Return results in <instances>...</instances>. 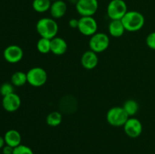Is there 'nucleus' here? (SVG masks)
<instances>
[{
	"instance_id": "1",
	"label": "nucleus",
	"mask_w": 155,
	"mask_h": 154,
	"mask_svg": "<svg viewBox=\"0 0 155 154\" xmlns=\"http://www.w3.org/2000/svg\"><path fill=\"white\" fill-rule=\"evenodd\" d=\"M36 30L40 37L51 39L57 36L58 25L54 18H42L36 23Z\"/></svg>"
},
{
	"instance_id": "2",
	"label": "nucleus",
	"mask_w": 155,
	"mask_h": 154,
	"mask_svg": "<svg viewBox=\"0 0 155 154\" xmlns=\"http://www.w3.org/2000/svg\"><path fill=\"white\" fill-rule=\"evenodd\" d=\"M121 21L128 32H137L145 25V17L137 11H128Z\"/></svg>"
},
{
	"instance_id": "3",
	"label": "nucleus",
	"mask_w": 155,
	"mask_h": 154,
	"mask_svg": "<svg viewBox=\"0 0 155 154\" xmlns=\"http://www.w3.org/2000/svg\"><path fill=\"white\" fill-rule=\"evenodd\" d=\"M130 116H128L124 109L120 107H114L109 109L106 114L107 122L111 126L121 127L124 126Z\"/></svg>"
},
{
	"instance_id": "4",
	"label": "nucleus",
	"mask_w": 155,
	"mask_h": 154,
	"mask_svg": "<svg viewBox=\"0 0 155 154\" xmlns=\"http://www.w3.org/2000/svg\"><path fill=\"white\" fill-rule=\"evenodd\" d=\"M27 82L33 87H41L46 83L48 74L42 67L35 66L27 72Z\"/></svg>"
},
{
	"instance_id": "5",
	"label": "nucleus",
	"mask_w": 155,
	"mask_h": 154,
	"mask_svg": "<svg viewBox=\"0 0 155 154\" xmlns=\"http://www.w3.org/2000/svg\"><path fill=\"white\" fill-rule=\"evenodd\" d=\"M128 11L124 0H111L107 7V14L110 20H121Z\"/></svg>"
},
{
	"instance_id": "6",
	"label": "nucleus",
	"mask_w": 155,
	"mask_h": 154,
	"mask_svg": "<svg viewBox=\"0 0 155 154\" xmlns=\"http://www.w3.org/2000/svg\"><path fill=\"white\" fill-rule=\"evenodd\" d=\"M110 45V39L106 33H96L90 37L89 46L95 53H101L107 49Z\"/></svg>"
},
{
	"instance_id": "7",
	"label": "nucleus",
	"mask_w": 155,
	"mask_h": 154,
	"mask_svg": "<svg viewBox=\"0 0 155 154\" xmlns=\"http://www.w3.org/2000/svg\"><path fill=\"white\" fill-rule=\"evenodd\" d=\"M76 10L81 17H92L98 8V0H78Z\"/></svg>"
},
{
	"instance_id": "8",
	"label": "nucleus",
	"mask_w": 155,
	"mask_h": 154,
	"mask_svg": "<svg viewBox=\"0 0 155 154\" xmlns=\"http://www.w3.org/2000/svg\"><path fill=\"white\" fill-rule=\"evenodd\" d=\"M78 30L86 36H92L97 33L98 24L93 17H81L79 19Z\"/></svg>"
},
{
	"instance_id": "9",
	"label": "nucleus",
	"mask_w": 155,
	"mask_h": 154,
	"mask_svg": "<svg viewBox=\"0 0 155 154\" xmlns=\"http://www.w3.org/2000/svg\"><path fill=\"white\" fill-rule=\"evenodd\" d=\"M123 127L125 134L131 138H136L139 137L143 130L142 122L137 118L135 117L129 118Z\"/></svg>"
},
{
	"instance_id": "10",
	"label": "nucleus",
	"mask_w": 155,
	"mask_h": 154,
	"mask_svg": "<svg viewBox=\"0 0 155 154\" xmlns=\"http://www.w3.org/2000/svg\"><path fill=\"white\" fill-rule=\"evenodd\" d=\"M5 60L10 63H16L21 61L24 57V51L17 45L6 47L3 52Z\"/></svg>"
},
{
	"instance_id": "11",
	"label": "nucleus",
	"mask_w": 155,
	"mask_h": 154,
	"mask_svg": "<svg viewBox=\"0 0 155 154\" xmlns=\"http://www.w3.org/2000/svg\"><path fill=\"white\" fill-rule=\"evenodd\" d=\"M21 98L15 92L3 97L2 98V107L8 112L12 113L17 111L21 107Z\"/></svg>"
},
{
	"instance_id": "12",
	"label": "nucleus",
	"mask_w": 155,
	"mask_h": 154,
	"mask_svg": "<svg viewBox=\"0 0 155 154\" xmlns=\"http://www.w3.org/2000/svg\"><path fill=\"white\" fill-rule=\"evenodd\" d=\"M81 65L86 69H93L98 63V57L97 53L89 49L83 53L81 57Z\"/></svg>"
},
{
	"instance_id": "13",
	"label": "nucleus",
	"mask_w": 155,
	"mask_h": 154,
	"mask_svg": "<svg viewBox=\"0 0 155 154\" xmlns=\"http://www.w3.org/2000/svg\"><path fill=\"white\" fill-rule=\"evenodd\" d=\"M68 10L66 2L63 0H55L52 2L49 11L51 18L54 19H59L63 18Z\"/></svg>"
},
{
	"instance_id": "14",
	"label": "nucleus",
	"mask_w": 155,
	"mask_h": 154,
	"mask_svg": "<svg viewBox=\"0 0 155 154\" xmlns=\"http://www.w3.org/2000/svg\"><path fill=\"white\" fill-rule=\"evenodd\" d=\"M68 50V44L63 38L55 36L51 39V52L55 55H63Z\"/></svg>"
},
{
	"instance_id": "15",
	"label": "nucleus",
	"mask_w": 155,
	"mask_h": 154,
	"mask_svg": "<svg viewBox=\"0 0 155 154\" xmlns=\"http://www.w3.org/2000/svg\"><path fill=\"white\" fill-rule=\"evenodd\" d=\"M5 144L15 148L21 144V135L18 131L10 129L6 131L4 135Z\"/></svg>"
},
{
	"instance_id": "16",
	"label": "nucleus",
	"mask_w": 155,
	"mask_h": 154,
	"mask_svg": "<svg viewBox=\"0 0 155 154\" xmlns=\"http://www.w3.org/2000/svg\"><path fill=\"white\" fill-rule=\"evenodd\" d=\"M108 31L111 36L119 38L124 34L126 29L121 20H112L108 25Z\"/></svg>"
},
{
	"instance_id": "17",
	"label": "nucleus",
	"mask_w": 155,
	"mask_h": 154,
	"mask_svg": "<svg viewBox=\"0 0 155 154\" xmlns=\"http://www.w3.org/2000/svg\"><path fill=\"white\" fill-rule=\"evenodd\" d=\"M52 2L51 0H33L32 3L33 10L38 13H45L49 11Z\"/></svg>"
},
{
	"instance_id": "18",
	"label": "nucleus",
	"mask_w": 155,
	"mask_h": 154,
	"mask_svg": "<svg viewBox=\"0 0 155 154\" xmlns=\"http://www.w3.org/2000/svg\"><path fill=\"white\" fill-rule=\"evenodd\" d=\"M123 108L130 117H133L139 111V105L137 101L135 100L129 99L124 102Z\"/></svg>"
},
{
	"instance_id": "19",
	"label": "nucleus",
	"mask_w": 155,
	"mask_h": 154,
	"mask_svg": "<svg viewBox=\"0 0 155 154\" xmlns=\"http://www.w3.org/2000/svg\"><path fill=\"white\" fill-rule=\"evenodd\" d=\"M11 81L14 86L21 87V86L24 85L27 82V73L22 71H17L12 75Z\"/></svg>"
},
{
	"instance_id": "20",
	"label": "nucleus",
	"mask_w": 155,
	"mask_h": 154,
	"mask_svg": "<svg viewBox=\"0 0 155 154\" xmlns=\"http://www.w3.org/2000/svg\"><path fill=\"white\" fill-rule=\"evenodd\" d=\"M62 122V114L58 111L51 112L46 117V123L51 127H57Z\"/></svg>"
},
{
	"instance_id": "21",
	"label": "nucleus",
	"mask_w": 155,
	"mask_h": 154,
	"mask_svg": "<svg viewBox=\"0 0 155 154\" xmlns=\"http://www.w3.org/2000/svg\"><path fill=\"white\" fill-rule=\"evenodd\" d=\"M36 48L41 54H45L51 52V39L41 37L36 43Z\"/></svg>"
},
{
	"instance_id": "22",
	"label": "nucleus",
	"mask_w": 155,
	"mask_h": 154,
	"mask_svg": "<svg viewBox=\"0 0 155 154\" xmlns=\"http://www.w3.org/2000/svg\"><path fill=\"white\" fill-rule=\"evenodd\" d=\"M14 93V85L12 83L5 82L0 87V94L2 97Z\"/></svg>"
},
{
	"instance_id": "23",
	"label": "nucleus",
	"mask_w": 155,
	"mask_h": 154,
	"mask_svg": "<svg viewBox=\"0 0 155 154\" xmlns=\"http://www.w3.org/2000/svg\"><path fill=\"white\" fill-rule=\"evenodd\" d=\"M12 154H34L30 147L26 145L21 144L14 149Z\"/></svg>"
},
{
	"instance_id": "24",
	"label": "nucleus",
	"mask_w": 155,
	"mask_h": 154,
	"mask_svg": "<svg viewBox=\"0 0 155 154\" xmlns=\"http://www.w3.org/2000/svg\"><path fill=\"white\" fill-rule=\"evenodd\" d=\"M146 45L149 48L155 50V32L149 33L146 37Z\"/></svg>"
},
{
	"instance_id": "25",
	"label": "nucleus",
	"mask_w": 155,
	"mask_h": 154,
	"mask_svg": "<svg viewBox=\"0 0 155 154\" xmlns=\"http://www.w3.org/2000/svg\"><path fill=\"white\" fill-rule=\"evenodd\" d=\"M79 25V19H76V18H72L69 21V26L70 27L73 29H77Z\"/></svg>"
},
{
	"instance_id": "26",
	"label": "nucleus",
	"mask_w": 155,
	"mask_h": 154,
	"mask_svg": "<svg viewBox=\"0 0 155 154\" xmlns=\"http://www.w3.org/2000/svg\"><path fill=\"white\" fill-rule=\"evenodd\" d=\"M15 148L12 146H8V145H5L4 147L2 148V153L3 154H12Z\"/></svg>"
},
{
	"instance_id": "27",
	"label": "nucleus",
	"mask_w": 155,
	"mask_h": 154,
	"mask_svg": "<svg viewBox=\"0 0 155 154\" xmlns=\"http://www.w3.org/2000/svg\"><path fill=\"white\" fill-rule=\"evenodd\" d=\"M5 141L4 137L0 136V149H2L5 146Z\"/></svg>"
},
{
	"instance_id": "28",
	"label": "nucleus",
	"mask_w": 155,
	"mask_h": 154,
	"mask_svg": "<svg viewBox=\"0 0 155 154\" xmlns=\"http://www.w3.org/2000/svg\"><path fill=\"white\" fill-rule=\"evenodd\" d=\"M68 1H69L71 3H73V4L76 5L77 2H78V0H68Z\"/></svg>"
},
{
	"instance_id": "29",
	"label": "nucleus",
	"mask_w": 155,
	"mask_h": 154,
	"mask_svg": "<svg viewBox=\"0 0 155 154\" xmlns=\"http://www.w3.org/2000/svg\"><path fill=\"white\" fill-rule=\"evenodd\" d=\"M51 2H54V1H55V0H51Z\"/></svg>"
},
{
	"instance_id": "30",
	"label": "nucleus",
	"mask_w": 155,
	"mask_h": 154,
	"mask_svg": "<svg viewBox=\"0 0 155 154\" xmlns=\"http://www.w3.org/2000/svg\"><path fill=\"white\" fill-rule=\"evenodd\" d=\"M0 154H1V152H0Z\"/></svg>"
}]
</instances>
